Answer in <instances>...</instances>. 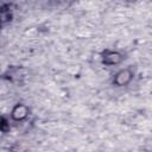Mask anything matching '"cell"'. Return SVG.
<instances>
[{
  "mask_svg": "<svg viewBox=\"0 0 152 152\" xmlns=\"http://www.w3.org/2000/svg\"><path fill=\"white\" fill-rule=\"evenodd\" d=\"M132 78V74L128 71V70H124V71H120L116 77H115V83L118 86H124L126 83L129 82V80Z\"/></svg>",
  "mask_w": 152,
  "mask_h": 152,
  "instance_id": "cell-1",
  "label": "cell"
},
{
  "mask_svg": "<svg viewBox=\"0 0 152 152\" xmlns=\"http://www.w3.org/2000/svg\"><path fill=\"white\" fill-rule=\"evenodd\" d=\"M103 61L104 63L107 64H114V63H118L120 61V55L116 53V52H107L103 57Z\"/></svg>",
  "mask_w": 152,
  "mask_h": 152,
  "instance_id": "cell-2",
  "label": "cell"
},
{
  "mask_svg": "<svg viewBox=\"0 0 152 152\" xmlns=\"http://www.w3.org/2000/svg\"><path fill=\"white\" fill-rule=\"evenodd\" d=\"M26 113H27V110L24 106H17L15 109L13 110V116L15 119H23L26 115Z\"/></svg>",
  "mask_w": 152,
  "mask_h": 152,
  "instance_id": "cell-3",
  "label": "cell"
}]
</instances>
